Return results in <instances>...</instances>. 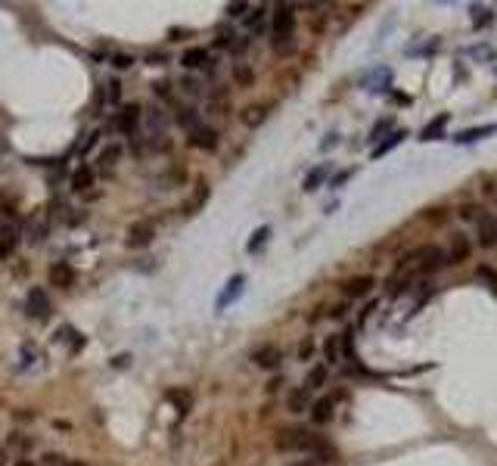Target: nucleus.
Returning <instances> with one entry per match:
<instances>
[{"mask_svg": "<svg viewBox=\"0 0 497 466\" xmlns=\"http://www.w3.org/2000/svg\"><path fill=\"white\" fill-rule=\"evenodd\" d=\"M292 32H295V13H292V6L290 4H280V6H273V44H286V41L292 38Z\"/></svg>", "mask_w": 497, "mask_h": 466, "instance_id": "obj_1", "label": "nucleus"}, {"mask_svg": "<svg viewBox=\"0 0 497 466\" xmlns=\"http://www.w3.org/2000/svg\"><path fill=\"white\" fill-rule=\"evenodd\" d=\"M414 261H420L416 268H420V274H432V270H438V268H444V264H451L448 261V252L444 249H438V246H423V249H416L414 252Z\"/></svg>", "mask_w": 497, "mask_h": 466, "instance_id": "obj_2", "label": "nucleus"}, {"mask_svg": "<svg viewBox=\"0 0 497 466\" xmlns=\"http://www.w3.org/2000/svg\"><path fill=\"white\" fill-rule=\"evenodd\" d=\"M308 435H311V432H308V429H299V426L280 429L273 444H277V451H305L308 448Z\"/></svg>", "mask_w": 497, "mask_h": 466, "instance_id": "obj_3", "label": "nucleus"}, {"mask_svg": "<svg viewBox=\"0 0 497 466\" xmlns=\"http://www.w3.org/2000/svg\"><path fill=\"white\" fill-rule=\"evenodd\" d=\"M153 236H156V224L153 221H137V224L128 227V246L131 249H143V246H149L153 242Z\"/></svg>", "mask_w": 497, "mask_h": 466, "instance_id": "obj_4", "label": "nucleus"}, {"mask_svg": "<svg viewBox=\"0 0 497 466\" xmlns=\"http://www.w3.org/2000/svg\"><path fill=\"white\" fill-rule=\"evenodd\" d=\"M50 296L41 286H34L32 292H28V317H34V320H47L50 317Z\"/></svg>", "mask_w": 497, "mask_h": 466, "instance_id": "obj_5", "label": "nucleus"}, {"mask_svg": "<svg viewBox=\"0 0 497 466\" xmlns=\"http://www.w3.org/2000/svg\"><path fill=\"white\" fill-rule=\"evenodd\" d=\"M308 454H314V460H323V463H336L339 460V454H336V448L333 444H329L327 439H323V435H308Z\"/></svg>", "mask_w": 497, "mask_h": 466, "instance_id": "obj_6", "label": "nucleus"}, {"mask_svg": "<svg viewBox=\"0 0 497 466\" xmlns=\"http://www.w3.org/2000/svg\"><path fill=\"white\" fill-rule=\"evenodd\" d=\"M475 231H479V246H485V249L497 246V218L494 214H479Z\"/></svg>", "mask_w": 497, "mask_h": 466, "instance_id": "obj_7", "label": "nucleus"}, {"mask_svg": "<svg viewBox=\"0 0 497 466\" xmlns=\"http://www.w3.org/2000/svg\"><path fill=\"white\" fill-rule=\"evenodd\" d=\"M373 286H376V280H373L370 274H364V277L345 280V283H342V292H345L348 299H364V296H370V292H373Z\"/></svg>", "mask_w": 497, "mask_h": 466, "instance_id": "obj_8", "label": "nucleus"}, {"mask_svg": "<svg viewBox=\"0 0 497 466\" xmlns=\"http://www.w3.org/2000/svg\"><path fill=\"white\" fill-rule=\"evenodd\" d=\"M364 84H370V90H373V93H386V90H392V69H386V66L370 69V71L364 75Z\"/></svg>", "mask_w": 497, "mask_h": 466, "instance_id": "obj_9", "label": "nucleus"}, {"mask_svg": "<svg viewBox=\"0 0 497 466\" xmlns=\"http://www.w3.org/2000/svg\"><path fill=\"white\" fill-rule=\"evenodd\" d=\"M252 361H255L261 370H277L280 361H283V351H280L277 345H261V348H255Z\"/></svg>", "mask_w": 497, "mask_h": 466, "instance_id": "obj_10", "label": "nucleus"}, {"mask_svg": "<svg viewBox=\"0 0 497 466\" xmlns=\"http://www.w3.org/2000/svg\"><path fill=\"white\" fill-rule=\"evenodd\" d=\"M50 231V224H47V214L44 212H38L32 221H28V227H25V240L32 242V246H41L44 242V236Z\"/></svg>", "mask_w": 497, "mask_h": 466, "instance_id": "obj_11", "label": "nucleus"}, {"mask_svg": "<svg viewBox=\"0 0 497 466\" xmlns=\"http://www.w3.org/2000/svg\"><path fill=\"white\" fill-rule=\"evenodd\" d=\"M190 143L196 149H205V153H215L218 149V131H212V128H205V125H199L196 131L190 134Z\"/></svg>", "mask_w": 497, "mask_h": 466, "instance_id": "obj_12", "label": "nucleus"}, {"mask_svg": "<svg viewBox=\"0 0 497 466\" xmlns=\"http://www.w3.org/2000/svg\"><path fill=\"white\" fill-rule=\"evenodd\" d=\"M243 286H246V277H243V274H236V277H230V280H227L224 292L218 296V311H221V308H227L230 302H236V299L243 296Z\"/></svg>", "mask_w": 497, "mask_h": 466, "instance_id": "obj_13", "label": "nucleus"}, {"mask_svg": "<svg viewBox=\"0 0 497 466\" xmlns=\"http://www.w3.org/2000/svg\"><path fill=\"white\" fill-rule=\"evenodd\" d=\"M50 283L60 286V289H69V286H75V270H72L66 261H56L53 268H50Z\"/></svg>", "mask_w": 497, "mask_h": 466, "instance_id": "obj_14", "label": "nucleus"}, {"mask_svg": "<svg viewBox=\"0 0 497 466\" xmlns=\"http://www.w3.org/2000/svg\"><path fill=\"white\" fill-rule=\"evenodd\" d=\"M16 242H19V231L16 224H6L0 227V258H10L13 252H16Z\"/></svg>", "mask_w": 497, "mask_h": 466, "instance_id": "obj_15", "label": "nucleus"}, {"mask_svg": "<svg viewBox=\"0 0 497 466\" xmlns=\"http://www.w3.org/2000/svg\"><path fill=\"white\" fill-rule=\"evenodd\" d=\"M137 121H140V106H137V103H131V106H125V109L118 112V118H115V125H118V131H121V134H134Z\"/></svg>", "mask_w": 497, "mask_h": 466, "instance_id": "obj_16", "label": "nucleus"}, {"mask_svg": "<svg viewBox=\"0 0 497 466\" xmlns=\"http://www.w3.org/2000/svg\"><path fill=\"white\" fill-rule=\"evenodd\" d=\"M286 407H290L292 413H301V411H311V392L301 385V389H292L290 395H286Z\"/></svg>", "mask_w": 497, "mask_h": 466, "instance_id": "obj_17", "label": "nucleus"}, {"mask_svg": "<svg viewBox=\"0 0 497 466\" xmlns=\"http://www.w3.org/2000/svg\"><path fill=\"white\" fill-rule=\"evenodd\" d=\"M333 398H317L311 404V420L317 423V426H327L329 420H333Z\"/></svg>", "mask_w": 497, "mask_h": 466, "instance_id": "obj_18", "label": "nucleus"}, {"mask_svg": "<svg viewBox=\"0 0 497 466\" xmlns=\"http://www.w3.org/2000/svg\"><path fill=\"white\" fill-rule=\"evenodd\" d=\"M491 134H497V121H491V125H479V128H466V131H460L457 143H475V140H482V137H491Z\"/></svg>", "mask_w": 497, "mask_h": 466, "instance_id": "obj_19", "label": "nucleus"}, {"mask_svg": "<svg viewBox=\"0 0 497 466\" xmlns=\"http://www.w3.org/2000/svg\"><path fill=\"white\" fill-rule=\"evenodd\" d=\"M329 171H333V165H329V162H323V165H317L314 171H308L305 184H301V186H305V193H314L317 186H323V181L329 177Z\"/></svg>", "mask_w": 497, "mask_h": 466, "instance_id": "obj_20", "label": "nucleus"}, {"mask_svg": "<svg viewBox=\"0 0 497 466\" xmlns=\"http://www.w3.org/2000/svg\"><path fill=\"white\" fill-rule=\"evenodd\" d=\"M448 121H451V116H448V112H442V116H438V118H432L429 125H426V128H423V131H420V140H423V143H429V140H438V137H442V134H444V125H448Z\"/></svg>", "mask_w": 497, "mask_h": 466, "instance_id": "obj_21", "label": "nucleus"}, {"mask_svg": "<svg viewBox=\"0 0 497 466\" xmlns=\"http://www.w3.org/2000/svg\"><path fill=\"white\" fill-rule=\"evenodd\" d=\"M404 137H407L404 128H401V131H392L383 143H376V146H373V153H370V156H373V159H383V156H386V153H392V149L398 146V143H404Z\"/></svg>", "mask_w": 497, "mask_h": 466, "instance_id": "obj_22", "label": "nucleus"}, {"mask_svg": "<svg viewBox=\"0 0 497 466\" xmlns=\"http://www.w3.org/2000/svg\"><path fill=\"white\" fill-rule=\"evenodd\" d=\"M208 60H212V56H208L205 47H190V50H186V53L181 56V66H184V69H203Z\"/></svg>", "mask_w": 497, "mask_h": 466, "instance_id": "obj_23", "label": "nucleus"}, {"mask_svg": "<svg viewBox=\"0 0 497 466\" xmlns=\"http://www.w3.org/2000/svg\"><path fill=\"white\" fill-rule=\"evenodd\" d=\"M88 186H93V168H90V165H81V168L72 174V190H75V193H84Z\"/></svg>", "mask_w": 497, "mask_h": 466, "instance_id": "obj_24", "label": "nucleus"}, {"mask_svg": "<svg viewBox=\"0 0 497 466\" xmlns=\"http://www.w3.org/2000/svg\"><path fill=\"white\" fill-rule=\"evenodd\" d=\"M264 116H268V109H264V106H246V109L240 112V121L246 128H258L264 121Z\"/></svg>", "mask_w": 497, "mask_h": 466, "instance_id": "obj_25", "label": "nucleus"}, {"mask_svg": "<svg viewBox=\"0 0 497 466\" xmlns=\"http://www.w3.org/2000/svg\"><path fill=\"white\" fill-rule=\"evenodd\" d=\"M205 199H208V184L205 181H196V193H193V199L186 203V214H196L205 205Z\"/></svg>", "mask_w": 497, "mask_h": 466, "instance_id": "obj_26", "label": "nucleus"}, {"mask_svg": "<svg viewBox=\"0 0 497 466\" xmlns=\"http://www.w3.org/2000/svg\"><path fill=\"white\" fill-rule=\"evenodd\" d=\"M463 258H470V242L463 240V236H454L451 240V252H448V261H463Z\"/></svg>", "mask_w": 497, "mask_h": 466, "instance_id": "obj_27", "label": "nucleus"}, {"mask_svg": "<svg viewBox=\"0 0 497 466\" xmlns=\"http://www.w3.org/2000/svg\"><path fill=\"white\" fill-rule=\"evenodd\" d=\"M323 383H327V367H323V364H317V367L305 376V389H308V392H314V389H320Z\"/></svg>", "mask_w": 497, "mask_h": 466, "instance_id": "obj_28", "label": "nucleus"}, {"mask_svg": "<svg viewBox=\"0 0 497 466\" xmlns=\"http://www.w3.org/2000/svg\"><path fill=\"white\" fill-rule=\"evenodd\" d=\"M175 121L193 134V131H196V128H199V112H196V109H181V112H177V116H175Z\"/></svg>", "mask_w": 497, "mask_h": 466, "instance_id": "obj_29", "label": "nucleus"}, {"mask_svg": "<svg viewBox=\"0 0 497 466\" xmlns=\"http://www.w3.org/2000/svg\"><path fill=\"white\" fill-rule=\"evenodd\" d=\"M118 159H121V146H118V143H109V146L100 149V165H103V168H112Z\"/></svg>", "mask_w": 497, "mask_h": 466, "instance_id": "obj_30", "label": "nucleus"}, {"mask_svg": "<svg viewBox=\"0 0 497 466\" xmlns=\"http://www.w3.org/2000/svg\"><path fill=\"white\" fill-rule=\"evenodd\" d=\"M268 236H271V227L268 224H264V227H258V231L255 233H252V240H249V252H258V249H261L264 246V242H268Z\"/></svg>", "mask_w": 497, "mask_h": 466, "instance_id": "obj_31", "label": "nucleus"}, {"mask_svg": "<svg viewBox=\"0 0 497 466\" xmlns=\"http://www.w3.org/2000/svg\"><path fill=\"white\" fill-rule=\"evenodd\" d=\"M168 401H175V404H177V413H181V417L190 411V404H193L190 392H168Z\"/></svg>", "mask_w": 497, "mask_h": 466, "instance_id": "obj_32", "label": "nucleus"}, {"mask_svg": "<svg viewBox=\"0 0 497 466\" xmlns=\"http://www.w3.org/2000/svg\"><path fill=\"white\" fill-rule=\"evenodd\" d=\"M233 78L243 84V88H249V84L255 81V75H252V69L246 66V62H236V66H233Z\"/></svg>", "mask_w": 497, "mask_h": 466, "instance_id": "obj_33", "label": "nucleus"}, {"mask_svg": "<svg viewBox=\"0 0 497 466\" xmlns=\"http://www.w3.org/2000/svg\"><path fill=\"white\" fill-rule=\"evenodd\" d=\"M323 351H327V364H339V336H329Z\"/></svg>", "mask_w": 497, "mask_h": 466, "instance_id": "obj_34", "label": "nucleus"}, {"mask_svg": "<svg viewBox=\"0 0 497 466\" xmlns=\"http://www.w3.org/2000/svg\"><path fill=\"white\" fill-rule=\"evenodd\" d=\"M149 128L158 131V137H162V131L168 128V118L162 116V109H149Z\"/></svg>", "mask_w": 497, "mask_h": 466, "instance_id": "obj_35", "label": "nucleus"}, {"mask_svg": "<svg viewBox=\"0 0 497 466\" xmlns=\"http://www.w3.org/2000/svg\"><path fill=\"white\" fill-rule=\"evenodd\" d=\"M491 22V10H482V6H472V25L475 28H485Z\"/></svg>", "mask_w": 497, "mask_h": 466, "instance_id": "obj_36", "label": "nucleus"}, {"mask_svg": "<svg viewBox=\"0 0 497 466\" xmlns=\"http://www.w3.org/2000/svg\"><path fill=\"white\" fill-rule=\"evenodd\" d=\"M342 351H345V361H358V357H355V339H351V333H342Z\"/></svg>", "mask_w": 497, "mask_h": 466, "instance_id": "obj_37", "label": "nucleus"}, {"mask_svg": "<svg viewBox=\"0 0 497 466\" xmlns=\"http://www.w3.org/2000/svg\"><path fill=\"white\" fill-rule=\"evenodd\" d=\"M264 6H255V10H252V16H246V28H261V19H264Z\"/></svg>", "mask_w": 497, "mask_h": 466, "instance_id": "obj_38", "label": "nucleus"}, {"mask_svg": "<svg viewBox=\"0 0 497 466\" xmlns=\"http://www.w3.org/2000/svg\"><path fill=\"white\" fill-rule=\"evenodd\" d=\"M97 140H100V131H93V134H88V140H84V143H81V146H78V153H81V156H84V153H90V149H93V146H97Z\"/></svg>", "mask_w": 497, "mask_h": 466, "instance_id": "obj_39", "label": "nucleus"}, {"mask_svg": "<svg viewBox=\"0 0 497 466\" xmlns=\"http://www.w3.org/2000/svg\"><path fill=\"white\" fill-rule=\"evenodd\" d=\"M243 13H249V4H243V0H240V4H227V16H243Z\"/></svg>", "mask_w": 497, "mask_h": 466, "instance_id": "obj_40", "label": "nucleus"}, {"mask_svg": "<svg viewBox=\"0 0 497 466\" xmlns=\"http://www.w3.org/2000/svg\"><path fill=\"white\" fill-rule=\"evenodd\" d=\"M470 56H479V60H491L494 50H491V47H485V44H479V47H472V50H470Z\"/></svg>", "mask_w": 497, "mask_h": 466, "instance_id": "obj_41", "label": "nucleus"}, {"mask_svg": "<svg viewBox=\"0 0 497 466\" xmlns=\"http://www.w3.org/2000/svg\"><path fill=\"white\" fill-rule=\"evenodd\" d=\"M184 93H190V97H199V81L196 78H186V81H181Z\"/></svg>", "mask_w": 497, "mask_h": 466, "instance_id": "obj_42", "label": "nucleus"}, {"mask_svg": "<svg viewBox=\"0 0 497 466\" xmlns=\"http://www.w3.org/2000/svg\"><path fill=\"white\" fill-rule=\"evenodd\" d=\"M311 355H314V339H305V342L299 345V357H301V361H308Z\"/></svg>", "mask_w": 497, "mask_h": 466, "instance_id": "obj_43", "label": "nucleus"}, {"mask_svg": "<svg viewBox=\"0 0 497 466\" xmlns=\"http://www.w3.org/2000/svg\"><path fill=\"white\" fill-rule=\"evenodd\" d=\"M106 88H109V90H106V100H109V103H115V100L121 97V84H118V81H109Z\"/></svg>", "mask_w": 497, "mask_h": 466, "instance_id": "obj_44", "label": "nucleus"}, {"mask_svg": "<svg viewBox=\"0 0 497 466\" xmlns=\"http://www.w3.org/2000/svg\"><path fill=\"white\" fill-rule=\"evenodd\" d=\"M479 277L488 280V283H491V289H497V274H494L491 268H485V264H482V268H479Z\"/></svg>", "mask_w": 497, "mask_h": 466, "instance_id": "obj_45", "label": "nucleus"}, {"mask_svg": "<svg viewBox=\"0 0 497 466\" xmlns=\"http://www.w3.org/2000/svg\"><path fill=\"white\" fill-rule=\"evenodd\" d=\"M115 69H131L134 66V56H125V53H118L115 56V62H112Z\"/></svg>", "mask_w": 497, "mask_h": 466, "instance_id": "obj_46", "label": "nucleus"}, {"mask_svg": "<svg viewBox=\"0 0 497 466\" xmlns=\"http://www.w3.org/2000/svg\"><path fill=\"white\" fill-rule=\"evenodd\" d=\"M388 125H392V121H388V118H386V121H379V125H376V128H373V131H370V137H367V140H370V143H379V134H383Z\"/></svg>", "mask_w": 497, "mask_h": 466, "instance_id": "obj_47", "label": "nucleus"}, {"mask_svg": "<svg viewBox=\"0 0 497 466\" xmlns=\"http://www.w3.org/2000/svg\"><path fill=\"white\" fill-rule=\"evenodd\" d=\"M460 218H463V221H479V209H475V205H463V209H460Z\"/></svg>", "mask_w": 497, "mask_h": 466, "instance_id": "obj_48", "label": "nucleus"}, {"mask_svg": "<svg viewBox=\"0 0 497 466\" xmlns=\"http://www.w3.org/2000/svg\"><path fill=\"white\" fill-rule=\"evenodd\" d=\"M156 93H158V97H165V100H168V97H171V84H168V81L156 84Z\"/></svg>", "mask_w": 497, "mask_h": 466, "instance_id": "obj_49", "label": "nucleus"}, {"mask_svg": "<svg viewBox=\"0 0 497 466\" xmlns=\"http://www.w3.org/2000/svg\"><path fill=\"white\" fill-rule=\"evenodd\" d=\"M351 174H355V171H342V174H336V177H333V186H342V184L348 181Z\"/></svg>", "mask_w": 497, "mask_h": 466, "instance_id": "obj_50", "label": "nucleus"}, {"mask_svg": "<svg viewBox=\"0 0 497 466\" xmlns=\"http://www.w3.org/2000/svg\"><path fill=\"white\" fill-rule=\"evenodd\" d=\"M345 314V305H339V308H333V311H329V317H342Z\"/></svg>", "mask_w": 497, "mask_h": 466, "instance_id": "obj_51", "label": "nucleus"}, {"mask_svg": "<svg viewBox=\"0 0 497 466\" xmlns=\"http://www.w3.org/2000/svg\"><path fill=\"white\" fill-rule=\"evenodd\" d=\"M0 466H6V448H0Z\"/></svg>", "mask_w": 497, "mask_h": 466, "instance_id": "obj_52", "label": "nucleus"}, {"mask_svg": "<svg viewBox=\"0 0 497 466\" xmlns=\"http://www.w3.org/2000/svg\"><path fill=\"white\" fill-rule=\"evenodd\" d=\"M13 466H34V463H32V460H16Z\"/></svg>", "mask_w": 497, "mask_h": 466, "instance_id": "obj_53", "label": "nucleus"}, {"mask_svg": "<svg viewBox=\"0 0 497 466\" xmlns=\"http://www.w3.org/2000/svg\"><path fill=\"white\" fill-rule=\"evenodd\" d=\"M290 466H314L311 460H299V463H290Z\"/></svg>", "mask_w": 497, "mask_h": 466, "instance_id": "obj_54", "label": "nucleus"}, {"mask_svg": "<svg viewBox=\"0 0 497 466\" xmlns=\"http://www.w3.org/2000/svg\"><path fill=\"white\" fill-rule=\"evenodd\" d=\"M72 466H84V463H72Z\"/></svg>", "mask_w": 497, "mask_h": 466, "instance_id": "obj_55", "label": "nucleus"}]
</instances>
